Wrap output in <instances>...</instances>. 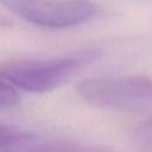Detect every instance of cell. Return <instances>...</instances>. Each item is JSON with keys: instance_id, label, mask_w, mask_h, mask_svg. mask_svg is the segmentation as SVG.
I'll return each mask as SVG.
<instances>
[{"instance_id": "obj_4", "label": "cell", "mask_w": 152, "mask_h": 152, "mask_svg": "<svg viewBox=\"0 0 152 152\" xmlns=\"http://www.w3.org/2000/svg\"><path fill=\"white\" fill-rule=\"evenodd\" d=\"M26 152H114L112 148L102 145H84L66 140H46L38 141Z\"/></svg>"}, {"instance_id": "obj_6", "label": "cell", "mask_w": 152, "mask_h": 152, "mask_svg": "<svg viewBox=\"0 0 152 152\" xmlns=\"http://www.w3.org/2000/svg\"><path fill=\"white\" fill-rule=\"evenodd\" d=\"M135 139L145 152H152V116L139 124L135 129Z\"/></svg>"}, {"instance_id": "obj_8", "label": "cell", "mask_w": 152, "mask_h": 152, "mask_svg": "<svg viewBox=\"0 0 152 152\" xmlns=\"http://www.w3.org/2000/svg\"><path fill=\"white\" fill-rule=\"evenodd\" d=\"M8 24V21H7V19L5 18V17H2V15H0V27H2V26H6Z\"/></svg>"}, {"instance_id": "obj_5", "label": "cell", "mask_w": 152, "mask_h": 152, "mask_svg": "<svg viewBox=\"0 0 152 152\" xmlns=\"http://www.w3.org/2000/svg\"><path fill=\"white\" fill-rule=\"evenodd\" d=\"M37 138L27 132L0 124V152H26Z\"/></svg>"}, {"instance_id": "obj_3", "label": "cell", "mask_w": 152, "mask_h": 152, "mask_svg": "<svg viewBox=\"0 0 152 152\" xmlns=\"http://www.w3.org/2000/svg\"><path fill=\"white\" fill-rule=\"evenodd\" d=\"M7 11L49 28H63L91 19L97 7L90 0H0Z\"/></svg>"}, {"instance_id": "obj_7", "label": "cell", "mask_w": 152, "mask_h": 152, "mask_svg": "<svg viewBox=\"0 0 152 152\" xmlns=\"http://www.w3.org/2000/svg\"><path fill=\"white\" fill-rule=\"evenodd\" d=\"M20 102V96L15 88L0 78V108H13Z\"/></svg>"}, {"instance_id": "obj_1", "label": "cell", "mask_w": 152, "mask_h": 152, "mask_svg": "<svg viewBox=\"0 0 152 152\" xmlns=\"http://www.w3.org/2000/svg\"><path fill=\"white\" fill-rule=\"evenodd\" d=\"M99 52L84 51L77 56L51 59H11L0 63V77L31 93L51 91L69 81Z\"/></svg>"}, {"instance_id": "obj_2", "label": "cell", "mask_w": 152, "mask_h": 152, "mask_svg": "<svg viewBox=\"0 0 152 152\" xmlns=\"http://www.w3.org/2000/svg\"><path fill=\"white\" fill-rule=\"evenodd\" d=\"M77 91L87 103L107 110L141 113L152 108V78L144 75L87 78L77 84Z\"/></svg>"}]
</instances>
